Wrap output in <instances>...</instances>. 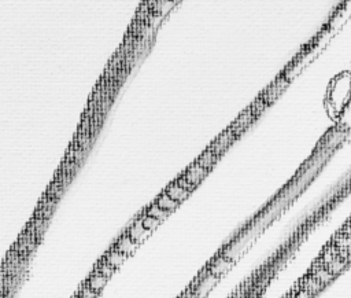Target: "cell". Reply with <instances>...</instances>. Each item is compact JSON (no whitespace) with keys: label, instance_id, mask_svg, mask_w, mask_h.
I'll use <instances>...</instances> for the list:
<instances>
[{"label":"cell","instance_id":"cell-1","mask_svg":"<svg viewBox=\"0 0 351 298\" xmlns=\"http://www.w3.org/2000/svg\"><path fill=\"white\" fill-rule=\"evenodd\" d=\"M327 101L336 107L339 113H342L347 103L351 101V73H343L333 80L329 85Z\"/></svg>","mask_w":351,"mask_h":298},{"label":"cell","instance_id":"cell-2","mask_svg":"<svg viewBox=\"0 0 351 298\" xmlns=\"http://www.w3.org/2000/svg\"><path fill=\"white\" fill-rule=\"evenodd\" d=\"M233 264H235L233 261L228 260L227 257L220 254V256L216 257V258L208 264L207 270L212 275L217 276V278H221L222 275H225L228 271L231 270L232 267H233Z\"/></svg>","mask_w":351,"mask_h":298},{"label":"cell","instance_id":"cell-3","mask_svg":"<svg viewBox=\"0 0 351 298\" xmlns=\"http://www.w3.org/2000/svg\"><path fill=\"white\" fill-rule=\"evenodd\" d=\"M207 173H208L207 169L203 168V167H200L198 162H195L192 167H190V168L185 171L183 177H184L187 182L191 183L192 186L196 187L200 184V182L203 180L204 176H206Z\"/></svg>","mask_w":351,"mask_h":298},{"label":"cell","instance_id":"cell-4","mask_svg":"<svg viewBox=\"0 0 351 298\" xmlns=\"http://www.w3.org/2000/svg\"><path fill=\"white\" fill-rule=\"evenodd\" d=\"M137 246H139V243L134 242L133 239L125 233L124 235H121L118 238V241L114 245V249L118 250L120 253H122V254H125V256H130V254H133L136 252Z\"/></svg>","mask_w":351,"mask_h":298},{"label":"cell","instance_id":"cell-5","mask_svg":"<svg viewBox=\"0 0 351 298\" xmlns=\"http://www.w3.org/2000/svg\"><path fill=\"white\" fill-rule=\"evenodd\" d=\"M126 234L133 239L134 242L140 245V243H143L144 241L147 239V237H150L151 231L144 228L143 224H142V220H140L139 217L137 220H134L133 224H132L129 228H128V231H126Z\"/></svg>","mask_w":351,"mask_h":298},{"label":"cell","instance_id":"cell-6","mask_svg":"<svg viewBox=\"0 0 351 298\" xmlns=\"http://www.w3.org/2000/svg\"><path fill=\"white\" fill-rule=\"evenodd\" d=\"M165 192H166L167 195L170 196L171 200L177 201L179 204H181L183 201H185L188 196L191 195V191L185 190L184 187H181L180 184H177L176 182L171 183L170 186L167 187L166 190H165Z\"/></svg>","mask_w":351,"mask_h":298},{"label":"cell","instance_id":"cell-7","mask_svg":"<svg viewBox=\"0 0 351 298\" xmlns=\"http://www.w3.org/2000/svg\"><path fill=\"white\" fill-rule=\"evenodd\" d=\"M126 258H128V256H125V254L120 253L118 250H116L114 247L104 256V261H106L111 268H114V270H118L124 264Z\"/></svg>","mask_w":351,"mask_h":298},{"label":"cell","instance_id":"cell-8","mask_svg":"<svg viewBox=\"0 0 351 298\" xmlns=\"http://www.w3.org/2000/svg\"><path fill=\"white\" fill-rule=\"evenodd\" d=\"M155 204H157L161 209L166 210V212H169V213H171V212H174L179 206H180V204L177 202V201L171 200L170 196L167 195L166 192L163 191L161 194V195L158 196L157 201H155Z\"/></svg>","mask_w":351,"mask_h":298},{"label":"cell","instance_id":"cell-9","mask_svg":"<svg viewBox=\"0 0 351 298\" xmlns=\"http://www.w3.org/2000/svg\"><path fill=\"white\" fill-rule=\"evenodd\" d=\"M107 280H109V278H106V276L102 275V274H99V272H95V274H92L91 278L88 279V287L99 294L104 289V286L107 284Z\"/></svg>","mask_w":351,"mask_h":298},{"label":"cell","instance_id":"cell-10","mask_svg":"<svg viewBox=\"0 0 351 298\" xmlns=\"http://www.w3.org/2000/svg\"><path fill=\"white\" fill-rule=\"evenodd\" d=\"M146 214H148V216H151V217H155V219H158L159 221H165V220L170 216V213L169 212H166V210L161 209L159 206L155 204V202H153L151 205L148 206L147 210L144 212Z\"/></svg>","mask_w":351,"mask_h":298},{"label":"cell","instance_id":"cell-11","mask_svg":"<svg viewBox=\"0 0 351 298\" xmlns=\"http://www.w3.org/2000/svg\"><path fill=\"white\" fill-rule=\"evenodd\" d=\"M140 220H142V224H143L144 228L151 231V233L155 231L162 223V221H159V220L155 219V217H151V216H148V214L146 213H143V216H140Z\"/></svg>","mask_w":351,"mask_h":298},{"label":"cell","instance_id":"cell-12","mask_svg":"<svg viewBox=\"0 0 351 298\" xmlns=\"http://www.w3.org/2000/svg\"><path fill=\"white\" fill-rule=\"evenodd\" d=\"M96 271L99 272V274H102V275L106 276V278H110V276L116 272V270H114V268H111V267L109 266L104 260H103L102 262L96 267Z\"/></svg>","mask_w":351,"mask_h":298},{"label":"cell","instance_id":"cell-13","mask_svg":"<svg viewBox=\"0 0 351 298\" xmlns=\"http://www.w3.org/2000/svg\"><path fill=\"white\" fill-rule=\"evenodd\" d=\"M99 294L96 293V291H93V290H91L88 286H84L83 290H81V293L77 295V298H96Z\"/></svg>","mask_w":351,"mask_h":298},{"label":"cell","instance_id":"cell-14","mask_svg":"<svg viewBox=\"0 0 351 298\" xmlns=\"http://www.w3.org/2000/svg\"><path fill=\"white\" fill-rule=\"evenodd\" d=\"M176 183H177V184H180L181 187H184L185 190H188V191H191V192H192V190H194V188H195V187L192 186L191 183L187 182V180H185V179L183 176L179 177V179L176 180Z\"/></svg>","mask_w":351,"mask_h":298},{"label":"cell","instance_id":"cell-15","mask_svg":"<svg viewBox=\"0 0 351 298\" xmlns=\"http://www.w3.org/2000/svg\"><path fill=\"white\" fill-rule=\"evenodd\" d=\"M313 297V294L311 293H309L307 290H305V289H302L299 291V293L296 294V297L295 298H311Z\"/></svg>","mask_w":351,"mask_h":298}]
</instances>
